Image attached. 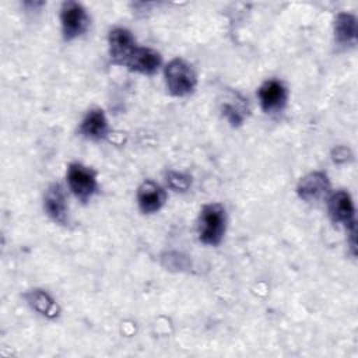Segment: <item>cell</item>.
<instances>
[{"label": "cell", "instance_id": "obj_9", "mask_svg": "<svg viewBox=\"0 0 358 358\" xmlns=\"http://www.w3.org/2000/svg\"><path fill=\"white\" fill-rule=\"evenodd\" d=\"M166 201V192L154 180H144L137 189V204L141 213L152 214L162 208Z\"/></svg>", "mask_w": 358, "mask_h": 358}, {"label": "cell", "instance_id": "obj_7", "mask_svg": "<svg viewBox=\"0 0 358 358\" xmlns=\"http://www.w3.org/2000/svg\"><path fill=\"white\" fill-rule=\"evenodd\" d=\"M257 98L266 113H275L284 109L288 99V91L284 83L275 78L266 80L257 90Z\"/></svg>", "mask_w": 358, "mask_h": 358}, {"label": "cell", "instance_id": "obj_1", "mask_svg": "<svg viewBox=\"0 0 358 358\" xmlns=\"http://www.w3.org/2000/svg\"><path fill=\"white\" fill-rule=\"evenodd\" d=\"M225 227L227 213L222 204L210 203L201 208L197 220V234L200 242L210 246L218 245L224 238Z\"/></svg>", "mask_w": 358, "mask_h": 358}, {"label": "cell", "instance_id": "obj_8", "mask_svg": "<svg viewBox=\"0 0 358 358\" xmlns=\"http://www.w3.org/2000/svg\"><path fill=\"white\" fill-rule=\"evenodd\" d=\"M296 193L303 201H317L330 193V180L324 172H310L299 179Z\"/></svg>", "mask_w": 358, "mask_h": 358}, {"label": "cell", "instance_id": "obj_5", "mask_svg": "<svg viewBox=\"0 0 358 358\" xmlns=\"http://www.w3.org/2000/svg\"><path fill=\"white\" fill-rule=\"evenodd\" d=\"M327 211L334 224L343 225L347 234H355V207L348 192L337 190L327 200Z\"/></svg>", "mask_w": 358, "mask_h": 358}, {"label": "cell", "instance_id": "obj_17", "mask_svg": "<svg viewBox=\"0 0 358 358\" xmlns=\"http://www.w3.org/2000/svg\"><path fill=\"white\" fill-rule=\"evenodd\" d=\"M334 157H333V159H334V162H345L347 159H348V157H351V152H350V150L348 148H345V147H338V148H336L334 150V154H333Z\"/></svg>", "mask_w": 358, "mask_h": 358}, {"label": "cell", "instance_id": "obj_3", "mask_svg": "<svg viewBox=\"0 0 358 358\" xmlns=\"http://www.w3.org/2000/svg\"><path fill=\"white\" fill-rule=\"evenodd\" d=\"M67 185L81 203H87L98 190L96 173L90 166L73 162L67 168Z\"/></svg>", "mask_w": 358, "mask_h": 358}, {"label": "cell", "instance_id": "obj_12", "mask_svg": "<svg viewBox=\"0 0 358 358\" xmlns=\"http://www.w3.org/2000/svg\"><path fill=\"white\" fill-rule=\"evenodd\" d=\"M78 131L90 140H102L108 134V120L102 109H91L80 123Z\"/></svg>", "mask_w": 358, "mask_h": 358}, {"label": "cell", "instance_id": "obj_2", "mask_svg": "<svg viewBox=\"0 0 358 358\" xmlns=\"http://www.w3.org/2000/svg\"><path fill=\"white\" fill-rule=\"evenodd\" d=\"M166 88L173 96H186L192 94L197 85V76L193 67L183 59H172L164 70Z\"/></svg>", "mask_w": 358, "mask_h": 358}, {"label": "cell", "instance_id": "obj_15", "mask_svg": "<svg viewBox=\"0 0 358 358\" xmlns=\"http://www.w3.org/2000/svg\"><path fill=\"white\" fill-rule=\"evenodd\" d=\"M25 298L28 303L42 316H46L49 319H55L59 316V306L56 301L43 289H31L25 294Z\"/></svg>", "mask_w": 358, "mask_h": 358}, {"label": "cell", "instance_id": "obj_14", "mask_svg": "<svg viewBox=\"0 0 358 358\" xmlns=\"http://www.w3.org/2000/svg\"><path fill=\"white\" fill-rule=\"evenodd\" d=\"M221 113L231 126L238 127L248 117L249 108L246 101L238 92H231L221 102Z\"/></svg>", "mask_w": 358, "mask_h": 358}, {"label": "cell", "instance_id": "obj_4", "mask_svg": "<svg viewBox=\"0 0 358 358\" xmlns=\"http://www.w3.org/2000/svg\"><path fill=\"white\" fill-rule=\"evenodd\" d=\"M60 24L64 41H73L87 31L90 25V17L81 3L69 0L62 4Z\"/></svg>", "mask_w": 358, "mask_h": 358}, {"label": "cell", "instance_id": "obj_16", "mask_svg": "<svg viewBox=\"0 0 358 358\" xmlns=\"http://www.w3.org/2000/svg\"><path fill=\"white\" fill-rule=\"evenodd\" d=\"M165 178H166L168 186L176 192H186L192 185V178L183 172L169 171L165 175Z\"/></svg>", "mask_w": 358, "mask_h": 358}, {"label": "cell", "instance_id": "obj_11", "mask_svg": "<svg viewBox=\"0 0 358 358\" xmlns=\"http://www.w3.org/2000/svg\"><path fill=\"white\" fill-rule=\"evenodd\" d=\"M162 63L161 55L151 49V48H138L134 50L126 66L129 70L144 74V76H151L154 74Z\"/></svg>", "mask_w": 358, "mask_h": 358}, {"label": "cell", "instance_id": "obj_6", "mask_svg": "<svg viewBox=\"0 0 358 358\" xmlns=\"http://www.w3.org/2000/svg\"><path fill=\"white\" fill-rule=\"evenodd\" d=\"M108 45H109V56L112 63L120 64V66H126V63L137 49L133 34L123 27L113 28L109 32Z\"/></svg>", "mask_w": 358, "mask_h": 358}, {"label": "cell", "instance_id": "obj_13", "mask_svg": "<svg viewBox=\"0 0 358 358\" xmlns=\"http://www.w3.org/2000/svg\"><path fill=\"white\" fill-rule=\"evenodd\" d=\"M334 41L341 48L354 46L357 42V18L350 13H338L334 18Z\"/></svg>", "mask_w": 358, "mask_h": 358}, {"label": "cell", "instance_id": "obj_10", "mask_svg": "<svg viewBox=\"0 0 358 358\" xmlns=\"http://www.w3.org/2000/svg\"><path fill=\"white\" fill-rule=\"evenodd\" d=\"M43 208L46 215L57 222V224H67L69 221V208L66 203V194L59 183H53L48 187L45 197H43Z\"/></svg>", "mask_w": 358, "mask_h": 358}]
</instances>
